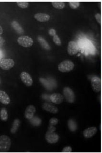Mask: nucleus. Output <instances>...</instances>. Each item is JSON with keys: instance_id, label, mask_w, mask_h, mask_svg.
<instances>
[{"instance_id": "obj_1", "label": "nucleus", "mask_w": 102, "mask_h": 153, "mask_svg": "<svg viewBox=\"0 0 102 153\" xmlns=\"http://www.w3.org/2000/svg\"><path fill=\"white\" fill-rule=\"evenodd\" d=\"M11 140L7 135H1L0 137V150L1 152H7L10 149Z\"/></svg>"}, {"instance_id": "obj_2", "label": "nucleus", "mask_w": 102, "mask_h": 153, "mask_svg": "<svg viewBox=\"0 0 102 153\" xmlns=\"http://www.w3.org/2000/svg\"><path fill=\"white\" fill-rule=\"evenodd\" d=\"M74 65L72 61L65 60L58 65V70L62 73L69 72L74 68Z\"/></svg>"}, {"instance_id": "obj_3", "label": "nucleus", "mask_w": 102, "mask_h": 153, "mask_svg": "<svg viewBox=\"0 0 102 153\" xmlns=\"http://www.w3.org/2000/svg\"><path fill=\"white\" fill-rule=\"evenodd\" d=\"M17 42L20 46L24 48H28L33 45V40L30 36L23 35L19 36L17 40Z\"/></svg>"}, {"instance_id": "obj_4", "label": "nucleus", "mask_w": 102, "mask_h": 153, "mask_svg": "<svg viewBox=\"0 0 102 153\" xmlns=\"http://www.w3.org/2000/svg\"><path fill=\"white\" fill-rule=\"evenodd\" d=\"M63 95L66 100L69 103H73L75 101V95L73 90L69 87H65L63 90Z\"/></svg>"}, {"instance_id": "obj_5", "label": "nucleus", "mask_w": 102, "mask_h": 153, "mask_svg": "<svg viewBox=\"0 0 102 153\" xmlns=\"http://www.w3.org/2000/svg\"><path fill=\"white\" fill-rule=\"evenodd\" d=\"M15 64V62L12 59H2L0 61V67L4 70H10Z\"/></svg>"}, {"instance_id": "obj_6", "label": "nucleus", "mask_w": 102, "mask_h": 153, "mask_svg": "<svg viewBox=\"0 0 102 153\" xmlns=\"http://www.w3.org/2000/svg\"><path fill=\"white\" fill-rule=\"evenodd\" d=\"M59 139L60 137L58 134L55 132H51L47 131L45 135V139L48 143L50 144L57 143L59 140Z\"/></svg>"}, {"instance_id": "obj_7", "label": "nucleus", "mask_w": 102, "mask_h": 153, "mask_svg": "<svg viewBox=\"0 0 102 153\" xmlns=\"http://www.w3.org/2000/svg\"><path fill=\"white\" fill-rule=\"evenodd\" d=\"M79 51V47L77 43L73 41H71L68 43L67 51L69 55L72 56L76 54Z\"/></svg>"}, {"instance_id": "obj_8", "label": "nucleus", "mask_w": 102, "mask_h": 153, "mask_svg": "<svg viewBox=\"0 0 102 153\" xmlns=\"http://www.w3.org/2000/svg\"><path fill=\"white\" fill-rule=\"evenodd\" d=\"M20 78L26 86H30L33 85V79L28 73L26 72H22L20 74Z\"/></svg>"}, {"instance_id": "obj_9", "label": "nucleus", "mask_w": 102, "mask_h": 153, "mask_svg": "<svg viewBox=\"0 0 102 153\" xmlns=\"http://www.w3.org/2000/svg\"><path fill=\"white\" fill-rule=\"evenodd\" d=\"M91 85L95 92H98L101 90V80L98 77L94 76L92 77Z\"/></svg>"}, {"instance_id": "obj_10", "label": "nucleus", "mask_w": 102, "mask_h": 153, "mask_svg": "<svg viewBox=\"0 0 102 153\" xmlns=\"http://www.w3.org/2000/svg\"><path fill=\"white\" fill-rule=\"evenodd\" d=\"M64 100V97L59 93H53L50 95V101L55 104H60Z\"/></svg>"}, {"instance_id": "obj_11", "label": "nucleus", "mask_w": 102, "mask_h": 153, "mask_svg": "<svg viewBox=\"0 0 102 153\" xmlns=\"http://www.w3.org/2000/svg\"><path fill=\"white\" fill-rule=\"evenodd\" d=\"M36 112V108L35 107L32 105H30L27 107L24 112V116L26 119L30 120L34 116V115Z\"/></svg>"}, {"instance_id": "obj_12", "label": "nucleus", "mask_w": 102, "mask_h": 153, "mask_svg": "<svg viewBox=\"0 0 102 153\" xmlns=\"http://www.w3.org/2000/svg\"><path fill=\"white\" fill-rule=\"evenodd\" d=\"M97 129L95 127H91L84 130L83 135L85 138H90L96 134Z\"/></svg>"}, {"instance_id": "obj_13", "label": "nucleus", "mask_w": 102, "mask_h": 153, "mask_svg": "<svg viewBox=\"0 0 102 153\" xmlns=\"http://www.w3.org/2000/svg\"><path fill=\"white\" fill-rule=\"evenodd\" d=\"M42 107L43 109L49 112L50 113L56 114L58 112V109L57 108L51 104L44 103Z\"/></svg>"}, {"instance_id": "obj_14", "label": "nucleus", "mask_w": 102, "mask_h": 153, "mask_svg": "<svg viewBox=\"0 0 102 153\" xmlns=\"http://www.w3.org/2000/svg\"><path fill=\"white\" fill-rule=\"evenodd\" d=\"M34 17L37 21L41 22H47L50 19V15L42 13H35L34 15Z\"/></svg>"}, {"instance_id": "obj_15", "label": "nucleus", "mask_w": 102, "mask_h": 153, "mask_svg": "<svg viewBox=\"0 0 102 153\" xmlns=\"http://www.w3.org/2000/svg\"><path fill=\"white\" fill-rule=\"evenodd\" d=\"M0 101L4 105H8L10 103V98L5 91H0Z\"/></svg>"}, {"instance_id": "obj_16", "label": "nucleus", "mask_w": 102, "mask_h": 153, "mask_svg": "<svg viewBox=\"0 0 102 153\" xmlns=\"http://www.w3.org/2000/svg\"><path fill=\"white\" fill-rule=\"evenodd\" d=\"M37 40L43 49L46 50H50V45L43 37L41 36H38L37 37Z\"/></svg>"}, {"instance_id": "obj_17", "label": "nucleus", "mask_w": 102, "mask_h": 153, "mask_svg": "<svg viewBox=\"0 0 102 153\" xmlns=\"http://www.w3.org/2000/svg\"><path fill=\"white\" fill-rule=\"evenodd\" d=\"M11 25L13 28L15 29L17 33L23 34L24 33L23 28H22V27L20 25L18 22L16 21H13L11 22Z\"/></svg>"}, {"instance_id": "obj_18", "label": "nucleus", "mask_w": 102, "mask_h": 153, "mask_svg": "<svg viewBox=\"0 0 102 153\" xmlns=\"http://www.w3.org/2000/svg\"><path fill=\"white\" fill-rule=\"evenodd\" d=\"M68 127L69 131L74 132L77 129V124L76 122L73 119H69L68 121Z\"/></svg>"}, {"instance_id": "obj_19", "label": "nucleus", "mask_w": 102, "mask_h": 153, "mask_svg": "<svg viewBox=\"0 0 102 153\" xmlns=\"http://www.w3.org/2000/svg\"><path fill=\"white\" fill-rule=\"evenodd\" d=\"M20 123L21 122L19 119H16L13 121L12 126L10 130V131L12 134H16V132H17V130L20 125Z\"/></svg>"}, {"instance_id": "obj_20", "label": "nucleus", "mask_w": 102, "mask_h": 153, "mask_svg": "<svg viewBox=\"0 0 102 153\" xmlns=\"http://www.w3.org/2000/svg\"><path fill=\"white\" fill-rule=\"evenodd\" d=\"M29 122L33 126L38 127L41 124L42 120L39 117L34 116L30 120H29Z\"/></svg>"}, {"instance_id": "obj_21", "label": "nucleus", "mask_w": 102, "mask_h": 153, "mask_svg": "<svg viewBox=\"0 0 102 153\" xmlns=\"http://www.w3.org/2000/svg\"><path fill=\"white\" fill-rule=\"evenodd\" d=\"M8 118L7 111L5 108H1L0 111V118L1 120L3 121H6Z\"/></svg>"}, {"instance_id": "obj_22", "label": "nucleus", "mask_w": 102, "mask_h": 153, "mask_svg": "<svg viewBox=\"0 0 102 153\" xmlns=\"http://www.w3.org/2000/svg\"><path fill=\"white\" fill-rule=\"evenodd\" d=\"M40 82L43 84V85L45 86V88H47L48 90H52L53 88L54 85H50L49 81L44 78H40L39 79Z\"/></svg>"}, {"instance_id": "obj_23", "label": "nucleus", "mask_w": 102, "mask_h": 153, "mask_svg": "<svg viewBox=\"0 0 102 153\" xmlns=\"http://www.w3.org/2000/svg\"><path fill=\"white\" fill-rule=\"evenodd\" d=\"M54 7L58 9H61L64 8L65 3L63 1H53L51 3Z\"/></svg>"}, {"instance_id": "obj_24", "label": "nucleus", "mask_w": 102, "mask_h": 153, "mask_svg": "<svg viewBox=\"0 0 102 153\" xmlns=\"http://www.w3.org/2000/svg\"><path fill=\"white\" fill-rule=\"evenodd\" d=\"M17 5L21 8H27L29 5V3L27 1H17Z\"/></svg>"}, {"instance_id": "obj_25", "label": "nucleus", "mask_w": 102, "mask_h": 153, "mask_svg": "<svg viewBox=\"0 0 102 153\" xmlns=\"http://www.w3.org/2000/svg\"><path fill=\"white\" fill-rule=\"evenodd\" d=\"M69 6L72 9H77V8L79 7L80 4V2L78 1H69Z\"/></svg>"}, {"instance_id": "obj_26", "label": "nucleus", "mask_w": 102, "mask_h": 153, "mask_svg": "<svg viewBox=\"0 0 102 153\" xmlns=\"http://www.w3.org/2000/svg\"><path fill=\"white\" fill-rule=\"evenodd\" d=\"M53 41L54 43L58 46H60L61 44V39L57 35H56L53 37Z\"/></svg>"}, {"instance_id": "obj_27", "label": "nucleus", "mask_w": 102, "mask_h": 153, "mask_svg": "<svg viewBox=\"0 0 102 153\" xmlns=\"http://www.w3.org/2000/svg\"><path fill=\"white\" fill-rule=\"evenodd\" d=\"M58 120L56 118H51L49 121V125L55 126L58 123Z\"/></svg>"}, {"instance_id": "obj_28", "label": "nucleus", "mask_w": 102, "mask_h": 153, "mask_svg": "<svg viewBox=\"0 0 102 153\" xmlns=\"http://www.w3.org/2000/svg\"><path fill=\"white\" fill-rule=\"evenodd\" d=\"M72 152V148L71 146H66L62 150V152H64V153H69V152Z\"/></svg>"}, {"instance_id": "obj_29", "label": "nucleus", "mask_w": 102, "mask_h": 153, "mask_svg": "<svg viewBox=\"0 0 102 153\" xmlns=\"http://www.w3.org/2000/svg\"><path fill=\"white\" fill-rule=\"evenodd\" d=\"M49 34L51 36H55L56 35V31L53 28H51L49 30Z\"/></svg>"}, {"instance_id": "obj_30", "label": "nucleus", "mask_w": 102, "mask_h": 153, "mask_svg": "<svg viewBox=\"0 0 102 153\" xmlns=\"http://www.w3.org/2000/svg\"><path fill=\"white\" fill-rule=\"evenodd\" d=\"M56 130V128L55 126H52V125H49L48 127V131H51V132H55Z\"/></svg>"}, {"instance_id": "obj_31", "label": "nucleus", "mask_w": 102, "mask_h": 153, "mask_svg": "<svg viewBox=\"0 0 102 153\" xmlns=\"http://www.w3.org/2000/svg\"><path fill=\"white\" fill-rule=\"evenodd\" d=\"M96 19L97 20V21H98L99 23H101V16L100 15L99 13H97L95 15V16Z\"/></svg>"}, {"instance_id": "obj_32", "label": "nucleus", "mask_w": 102, "mask_h": 153, "mask_svg": "<svg viewBox=\"0 0 102 153\" xmlns=\"http://www.w3.org/2000/svg\"><path fill=\"white\" fill-rule=\"evenodd\" d=\"M0 29H1V33H0V34H2L3 32V29L1 26H0Z\"/></svg>"}]
</instances>
